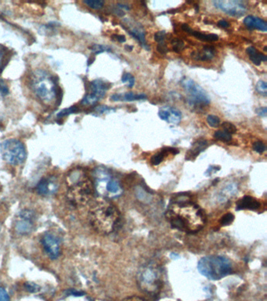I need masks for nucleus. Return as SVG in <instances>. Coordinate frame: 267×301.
<instances>
[{"label": "nucleus", "instance_id": "nucleus-14", "mask_svg": "<svg viewBox=\"0 0 267 301\" xmlns=\"http://www.w3.org/2000/svg\"><path fill=\"white\" fill-rule=\"evenodd\" d=\"M36 190L41 196L53 195L58 190V181L55 177H44L38 183Z\"/></svg>", "mask_w": 267, "mask_h": 301}, {"label": "nucleus", "instance_id": "nucleus-4", "mask_svg": "<svg viewBox=\"0 0 267 301\" xmlns=\"http://www.w3.org/2000/svg\"><path fill=\"white\" fill-rule=\"evenodd\" d=\"M198 270L208 280L217 281L232 273L233 265L225 257L206 256L198 261Z\"/></svg>", "mask_w": 267, "mask_h": 301}, {"label": "nucleus", "instance_id": "nucleus-3", "mask_svg": "<svg viewBox=\"0 0 267 301\" xmlns=\"http://www.w3.org/2000/svg\"><path fill=\"white\" fill-rule=\"evenodd\" d=\"M67 199L74 206H86L93 199L95 187L83 170H74L67 177Z\"/></svg>", "mask_w": 267, "mask_h": 301}, {"label": "nucleus", "instance_id": "nucleus-20", "mask_svg": "<svg viewBox=\"0 0 267 301\" xmlns=\"http://www.w3.org/2000/svg\"><path fill=\"white\" fill-rule=\"evenodd\" d=\"M209 146V143L206 140H199L196 142L192 144V148L190 150L189 152L187 154V157L196 158L201 152H203Z\"/></svg>", "mask_w": 267, "mask_h": 301}, {"label": "nucleus", "instance_id": "nucleus-35", "mask_svg": "<svg viewBox=\"0 0 267 301\" xmlns=\"http://www.w3.org/2000/svg\"><path fill=\"white\" fill-rule=\"evenodd\" d=\"M95 111L99 114H104L108 113V112H111V111H115V108H111V107H108V106L104 105L96 107L95 108Z\"/></svg>", "mask_w": 267, "mask_h": 301}, {"label": "nucleus", "instance_id": "nucleus-10", "mask_svg": "<svg viewBox=\"0 0 267 301\" xmlns=\"http://www.w3.org/2000/svg\"><path fill=\"white\" fill-rule=\"evenodd\" d=\"M111 84L104 81L96 79L89 83V93H87L81 101L83 105H93L98 102L100 99L105 96L106 92L109 90Z\"/></svg>", "mask_w": 267, "mask_h": 301}, {"label": "nucleus", "instance_id": "nucleus-24", "mask_svg": "<svg viewBox=\"0 0 267 301\" xmlns=\"http://www.w3.org/2000/svg\"><path fill=\"white\" fill-rule=\"evenodd\" d=\"M83 3L93 9H101L104 5V1H101V0H86V1H83Z\"/></svg>", "mask_w": 267, "mask_h": 301}, {"label": "nucleus", "instance_id": "nucleus-46", "mask_svg": "<svg viewBox=\"0 0 267 301\" xmlns=\"http://www.w3.org/2000/svg\"><path fill=\"white\" fill-rule=\"evenodd\" d=\"M4 59V52L2 49H0V67L2 65V62H3Z\"/></svg>", "mask_w": 267, "mask_h": 301}, {"label": "nucleus", "instance_id": "nucleus-25", "mask_svg": "<svg viewBox=\"0 0 267 301\" xmlns=\"http://www.w3.org/2000/svg\"><path fill=\"white\" fill-rule=\"evenodd\" d=\"M79 111L77 106H71L70 108H65V109L62 110L57 114V117L58 118H63V117L67 116V115H71V114L76 113Z\"/></svg>", "mask_w": 267, "mask_h": 301}, {"label": "nucleus", "instance_id": "nucleus-47", "mask_svg": "<svg viewBox=\"0 0 267 301\" xmlns=\"http://www.w3.org/2000/svg\"><path fill=\"white\" fill-rule=\"evenodd\" d=\"M133 46H126V50H127V51H132V50H133Z\"/></svg>", "mask_w": 267, "mask_h": 301}, {"label": "nucleus", "instance_id": "nucleus-48", "mask_svg": "<svg viewBox=\"0 0 267 301\" xmlns=\"http://www.w3.org/2000/svg\"><path fill=\"white\" fill-rule=\"evenodd\" d=\"M264 51H267V46H265V48H264Z\"/></svg>", "mask_w": 267, "mask_h": 301}, {"label": "nucleus", "instance_id": "nucleus-32", "mask_svg": "<svg viewBox=\"0 0 267 301\" xmlns=\"http://www.w3.org/2000/svg\"><path fill=\"white\" fill-rule=\"evenodd\" d=\"M122 82H129L128 86L129 88L133 87L135 85V78L129 73H124L122 76Z\"/></svg>", "mask_w": 267, "mask_h": 301}, {"label": "nucleus", "instance_id": "nucleus-9", "mask_svg": "<svg viewBox=\"0 0 267 301\" xmlns=\"http://www.w3.org/2000/svg\"><path fill=\"white\" fill-rule=\"evenodd\" d=\"M180 85L187 93V101L190 106L198 107L201 105H209L210 104V99L205 90L199 85L197 84L195 81L184 77L180 81Z\"/></svg>", "mask_w": 267, "mask_h": 301}, {"label": "nucleus", "instance_id": "nucleus-37", "mask_svg": "<svg viewBox=\"0 0 267 301\" xmlns=\"http://www.w3.org/2000/svg\"><path fill=\"white\" fill-rule=\"evenodd\" d=\"M0 301H10L9 294L2 287H0Z\"/></svg>", "mask_w": 267, "mask_h": 301}, {"label": "nucleus", "instance_id": "nucleus-23", "mask_svg": "<svg viewBox=\"0 0 267 301\" xmlns=\"http://www.w3.org/2000/svg\"><path fill=\"white\" fill-rule=\"evenodd\" d=\"M214 137L219 141H224V142H229L232 140V135L224 130H217L215 132Z\"/></svg>", "mask_w": 267, "mask_h": 301}, {"label": "nucleus", "instance_id": "nucleus-27", "mask_svg": "<svg viewBox=\"0 0 267 301\" xmlns=\"http://www.w3.org/2000/svg\"><path fill=\"white\" fill-rule=\"evenodd\" d=\"M257 90L261 95L267 97V82L264 80H260L257 82Z\"/></svg>", "mask_w": 267, "mask_h": 301}, {"label": "nucleus", "instance_id": "nucleus-30", "mask_svg": "<svg viewBox=\"0 0 267 301\" xmlns=\"http://www.w3.org/2000/svg\"><path fill=\"white\" fill-rule=\"evenodd\" d=\"M90 49L95 54H99V53H104L105 51H111V49L109 48L103 46V45H99V44H94L91 46Z\"/></svg>", "mask_w": 267, "mask_h": 301}, {"label": "nucleus", "instance_id": "nucleus-31", "mask_svg": "<svg viewBox=\"0 0 267 301\" xmlns=\"http://www.w3.org/2000/svg\"><path fill=\"white\" fill-rule=\"evenodd\" d=\"M222 127L223 129H224V131L230 133L231 135L234 134V133H236L237 130H237L236 126L229 122H224L222 124Z\"/></svg>", "mask_w": 267, "mask_h": 301}, {"label": "nucleus", "instance_id": "nucleus-6", "mask_svg": "<svg viewBox=\"0 0 267 301\" xmlns=\"http://www.w3.org/2000/svg\"><path fill=\"white\" fill-rule=\"evenodd\" d=\"M95 191L100 196L107 198H116L121 196L122 186L119 181L111 176L106 169L98 168L94 171Z\"/></svg>", "mask_w": 267, "mask_h": 301}, {"label": "nucleus", "instance_id": "nucleus-45", "mask_svg": "<svg viewBox=\"0 0 267 301\" xmlns=\"http://www.w3.org/2000/svg\"><path fill=\"white\" fill-rule=\"evenodd\" d=\"M117 7H118V9H126V10H129V9H130V7H129V5H125V4L122 3L117 4Z\"/></svg>", "mask_w": 267, "mask_h": 301}, {"label": "nucleus", "instance_id": "nucleus-26", "mask_svg": "<svg viewBox=\"0 0 267 301\" xmlns=\"http://www.w3.org/2000/svg\"><path fill=\"white\" fill-rule=\"evenodd\" d=\"M207 122L209 126L213 128H217L220 126V119L217 115H209L207 117Z\"/></svg>", "mask_w": 267, "mask_h": 301}, {"label": "nucleus", "instance_id": "nucleus-2", "mask_svg": "<svg viewBox=\"0 0 267 301\" xmlns=\"http://www.w3.org/2000/svg\"><path fill=\"white\" fill-rule=\"evenodd\" d=\"M120 212L115 204L106 199H99L91 206L89 221L97 233L107 236L114 232L120 221Z\"/></svg>", "mask_w": 267, "mask_h": 301}, {"label": "nucleus", "instance_id": "nucleus-13", "mask_svg": "<svg viewBox=\"0 0 267 301\" xmlns=\"http://www.w3.org/2000/svg\"><path fill=\"white\" fill-rule=\"evenodd\" d=\"M41 243L43 247L44 251L50 259L56 260L60 257V240L53 234L49 232L44 234L41 239Z\"/></svg>", "mask_w": 267, "mask_h": 301}, {"label": "nucleus", "instance_id": "nucleus-11", "mask_svg": "<svg viewBox=\"0 0 267 301\" xmlns=\"http://www.w3.org/2000/svg\"><path fill=\"white\" fill-rule=\"evenodd\" d=\"M35 214L31 210H22L15 220V231L22 236L29 235L35 227Z\"/></svg>", "mask_w": 267, "mask_h": 301}, {"label": "nucleus", "instance_id": "nucleus-39", "mask_svg": "<svg viewBox=\"0 0 267 301\" xmlns=\"http://www.w3.org/2000/svg\"><path fill=\"white\" fill-rule=\"evenodd\" d=\"M157 50H158L159 53H162V54H166L168 52L167 46H166L165 42H161V43L158 44V46H157Z\"/></svg>", "mask_w": 267, "mask_h": 301}, {"label": "nucleus", "instance_id": "nucleus-15", "mask_svg": "<svg viewBox=\"0 0 267 301\" xmlns=\"http://www.w3.org/2000/svg\"><path fill=\"white\" fill-rule=\"evenodd\" d=\"M158 116L160 119L171 124L177 125L182 119L181 111L172 107H165L158 111Z\"/></svg>", "mask_w": 267, "mask_h": 301}, {"label": "nucleus", "instance_id": "nucleus-17", "mask_svg": "<svg viewBox=\"0 0 267 301\" xmlns=\"http://www.w3.org/2000/svg\"><path fill=\"white\" fill-rule=\"evenodd\" d=\"M237 210H257L260 207V203L257 199L250 196H244L237 203Z\"/></svg>", "mask_w": 267, "mask_h": 301}, {"label": "nucleus", "instance_id": "nucleus-44", "mask_svg": "<svg viewBox=\"0 0 267 301\" xmlns=\"http://www.w3.org/2000/svg\"><path fill=\"white\" fill-rule=\"evenodd\" d=\"M121 93H115V94H113V95L111 96L110 99H111L112 101H121Z\"/></svg>", "mask_w": 267, "mask_h": 301}, {"label": "nucleus", "instance_id": "nucleus-22", "mask_svg": "<svg viewBox=\"0 0 267 301\" xmlns=\"http://www.w3.org/2000/svg\"><path fill=\"white\" fill-rule=\"evenodd\" d=\"M121 97H122L121 101H134V100H146L147 98L145 93L136 94L133 92H129V93H124V94L121 93Z\"/></svg>", "mask_w": 267, "mask_h": 301}, {"label": "nucleus", "instance_id": "nucleus-43", "mask_svg": "<svg viewBox=\"0 0 267 301\" xmlns=\"http://www.w3.org/2000/svg\"><path fill=\"white\" fill-rule=\"evenodd\" d=\"M113 37H115L116 38V40H118V42H121V43H123V42H126V38L125 35H114Z\"/></svg>", "mask_w": 267, "mask_h": 301}, {"label": "nucleus", "instance_id": "nucleus-34", "mask_svg": "<svg viewBox=\"0 0 267 301\" xmlns=\"http://www.w3.org/2000/svg\"><path fill=\"white\" fill-rule=\"evenodd\" d=\"M26 290L30 293H37L40 291V287H38L37 284L34 283H26L24 284Z\"/></svg>", "mask_w": 267, "mask_h": 301}, {"label": "nucleus", "instance_id": "nucleus-8", "mask_svg": "<svg viewBox=\"0 0 267 301\" xmlns=\"http://www.w3.org/2000/svg\"><path fill=\"white\" fill-rule=\"evenodd\" d=\"M138 284L140 289L147 294H155L162 287L160 270L154 265L144 267L139 272Z\"/></svg>", "mask_w": 267, "mask_h": 301}, {"label": "nucleus", "instance_id": "nucleus-29", "mask_svg": "<svg viewBox=\"0 0 267 301\" xmlns=\"http://www.w3.org/2000/svg\"><path fill=\"white\" fill-rule=\"evenodd\" d=\"M172 45H173V49L175 52L177 53H180L183 49L185 47L184 42L183 41L178 39V38H175L172 42Z\"/></svg>", "mask_w": 267, "mask_h": 301}, {"label": "nucleus", "instance_id": "nucleus-21", "mask_svg": "<svg viewBox=\"0 0 267 301\" xmlns=\"http://www.w3.org/2000/svg\"><path fill=\"white\" fill-rule=\"evenodd\" d=\"M129 34L140 42V45L145 49H149V46L147 44L145 39V32L141 27H134L131 30L128 31Z\"/></svg>", "mask_w": 267, "mask_h": 301}, {"label": "nucleus", "instance_id": "nucleus-1", "mask_svg": "<svg viewBox=\"0 0 267 301\" xmlns=\"http://www.w3.org/2000/svg\"><path fill=\"white\" fill-rule=\"evenodd\" d=\"M166 217L173 228L187 233H196L206 225L203 210L187 195L180 194L172 199Z\"/></svg>", "mask_w": 267, "mask_h": 301}, {"label": "nucleus", "instance_id": "nucleus-33", "mask_svg": "<svg viewBox=\"0 0 267 301\" xmlns=\"http://www.w3.org/2000/svg\"><path fill=\"white\" fill-rule=\"evenodd\" d=\"M253 150L259 154H263L266 151V145L262 141H257L253 144Z\"/></svg>", "mask_w": 267, "mask_h": 301}, {"label": "nucleus", "instance_id": "nucleus-38", "mask_svg": "<svg viewBox=\"0 0 267 301\" xmlns=\"http://www.w3.org/2000/svg\"><path fill=\"white\" fill-rule=\"evenodd\" d=\"M9 93V89H8V86L5 85V82L2 80V79H0V93L2 94V95L5 96L6 94H8Z\"/></svg>", "mask_w": 267, "mask_h": 301}, {"label": "nucleus", "instance_id": "nucleus-41", "mask_svg": "<svg viewBox=\"0 0 267 301\" xmlns=\"http://www.w3.org/2000/svg\"><path fill=\"white\" fill-rule=\"evenodd\" d=\"M122 301H147V300L144 299L143 298H140V297L137 296H132L129 297V298H126V299L123 300Z\"/></svg>", "mask_w": 267, "mask_h": 301}, {"label": "nucleus", "instance_id": "nucleus-5", "mask_svg": "<svg viewBox=\"0 0 267 301\" xmlns=\"http://www.w3.org/2000/svg\"><path fill=\"white\" fill-rule=\"evenodd\" d=\"M31 88L44 104H50L58 98V86L56 79L46 71H37L32 76Z\"/></svg>", "mask_w": 267, "mask_h": 301}, {"label": "nucleus", "instance_id": "nucleus-16", "mask_svg": "<svg viewBox=\"0 0 267 301\" xmlns=\"http://www.w3.org/2000/svg\"><path fill=\"white\" fill-rule=\"evenodd\" d=\"M244 24L249 29H257L266 32L267 31V23L263 19L257 17V16L249 15L244 20Z\"/></svg>", "mask_w": 267, "mask_h": 301}, {"label": "nucleus", "instance_id": "nucleus-12", "mask_svg": "<svg viewBox=\"0 0 267 301\" xmlns=\"http://www.w3.org/2000/svg\"><path fill=\"white\" fill-rule=\"evenodd\" d=\"M213 4L215 7L230 16H242L247 11L246 4L241 0H216Z\"/></svg>", "mask_w": 267, "mask_h": 301}, {"label": "nucleus", "instance_id": "nucleus-40", "mask_svg": "<svg viewBox=\"0 0 267 301\" xmlns=\"http://www.w3.org/2000/svg\"><path fill=\"white\" fill-rule=\"evenodd\" d=\"M257 114L261 117H267V108L266 107H263V108H259L257 109Z\"/></svg>", "mask_w": 267, "mask_h": 301}, {"label": "nucleus", "instance_id": "nucleus-42", "mask_svg": "<svg viewBox=\"0 0 267 301\" xmlns=\"http://www.w3.org/2000/svg\"><path fill=\"white\" fill-rule=\"evenodd\" d=\"M218 25L220 27H224V28H227V27H229L231 26V24L226 20H220L218 22Z\"/></svg>", "mask_w": 267, "mask_h": 301}, {"label": "nucleus", "instance_id": "nucleus-7", "mask_svg": "<svg viewBox=\"0 0 267 301\" xmlns=\"http://www.w3.org/2000/svg\"><path fill=\"white\" fill-rule=\"evenodd\" d=\"M0 154L2 159L13 166L22 164L26 159L24 144L16 139H7L0 143Z\"/></svg>", "mask_w": 267, "mask_h": 301}, {"label": "nucleus", "instance_id": "nucleus-28", "mask_svg": "<svg viewBox=\"0 0 267 301\" xmlns=\"http://www.w3.org/2000/svg\"><path fill=\"white\" fill-rule=\"evenodd\" d=\"M234 220H235V216L233 215L231 213H227L220 220V224L222 226H227V225H231Z\"/></svg>", "mask_w": 267, "mask_h": 301}, {"label": "nucleus", "instance_id": "nucleus-18", "mask_svg": "<svg viewBox=\"0 0 267 301\" xmlns=\"http://www.w3.org/2000/svg\"><path fill=\"white\" fill-rule=\"evenodd\" d=\"M216 55L215 48L213 46H206L203 47V49L200 51H195L192 53V57L197 60H202V61H208L214 58Z\"/></svg>", "mask_w": 267, "mask_h": 301}, {"label": "nucleus", "instance_id": "nucleus-36", "mask_svg": "<svg viewBox=\"0 0 267 301\" xmlns=\"http://www.w3.org/2000/svg\"><path fill=\"white\" fill-rule=\"evenodd\" d=\"M166 31H159L155 33V39L158 43L164 42L165 38H166Z\"/></svg>", "mask_w": 267, "mask_h": 301}, {"label": "nucleus", "instance_id": "nucleus-19", "mask_svg": "<svg viewBox=\"0 0 267 301\" xmlns=\"http://www.w3.org/2000/svg\"><path fill=\"white\" fill-rule=\"evenodd\" d=\"M248 54L249 55V59L255 65L260 66L262 61H267V57L263 53H260L254 46H249L246 49Z\"/></svg>", "mask_w": 267, "mask_h": 301}]
</instances>
